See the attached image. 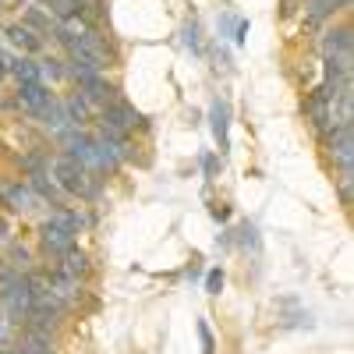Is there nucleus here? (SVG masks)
<instances>
[{
    "instance_id": "f257e3e1",
    "label": "nucleus",
    "mask_w": 354,
    "mask_h": 354,
    "mask_svg": "<svg viewBox=\"0 0 354 354\" xmlns=\"http://www.w3.org/2000/svg\"><path fill=\"white\" fill-rule=\"evenodd\" d=\"M46 174L57 181V188H61L64 195H71V198H85V202L100 198L103 177H100V174H88L82 163H75V160H68V156H50Z\"/></svg>"
},
{
    "instance_id": "f03ea898",
    "label": "nucleus",
    "mask_w": 354,
    "mask_h": 354,
    "mask_svg": "<svg viewBox=\"0 0 354 354\" xmlns=\"http://www.w3.org/2000/svg\"><path fill=\"white\" fill-rule=\"evenodd\" d=\"M0 205H8V209H15V213H36V209H43L39 195L28 188L25 181H18V177H0Z\"/></svg>"
},
{
    "instance_id": "7ed1b4c3",
    "label": "nucleus",
    "mask_w": 354,
    "mask_h": 354,
    "mask_svg": "<svg viewBox=\"0 0 354 354\" xmlns=\"http://www.w3.org/2000/svg\"><path fill=\"white\" fill-rule=\"evenodd\" d=\"M96 121H106V124H113V128H121V131H149V121L128 103V100H121L117 96L113 103H106V106H100V113H96Z\"/></svg>"
},
{
    "instance_id": "20e7f679",
    "label": "nucleus",
    "mask_w": 354,
    "mask_h": 354,
    "mask_svg": "<svg viewBox=\"0 0 354 354\" xmlns=\"http://www.w3.org/2000/svg\"><path fill=\"white\" fill-rule=\"evenodd\" d=\"M75 241H78V234H71V230L61 227V223H53L50 216L39 223V252H43L46 259H61Z\"/></svg>"
},
{
    "instance_id": "39448f33",
    "label": "nucleus",
    "mask_w": 354,
    "mask_h": 354,
    "mask_svg": "<svg viewBox=\"0 0 354 354\" xmlns=\"http://www.w3.org/2000/svg\"><path fill=\"white\" fill-rule=\"evenodd\" d=\"M53 100H57V96L50 93V85H46V82H28V85H18V93H15L11 106H18V110L28 113V117H39Z\"/></svg>"
},
{
    "instance_id": "423d86ee",
    "label": "nucleus",
    "mask_w": 354,
    "mask_h": 354,
    "mask_svg": "<svg viewBox=\"0 0 354 354\" xmlns=\"http://www.w3.org/2000/svg\"><path fill=\"white\" fill-rule=\"evenodd\" d=\"M4 39H8L15 50H21L25 57H36V53L46 50V36L32 32V28H28L25 21H11V25L4 28Z\"/></svg>"
},
{
    "instance_id": "0eeeda50",
    "label": "nucleus",
    "mask_w": 354,
    "mask_h": 354,
    "mask_svg": "<svg viewBox=\"0 0 354 354\" xmlns=\"http://www.w3.org/2000/svg\"><path fill=\"white\" fill-rule=\"evenodd\" d=\"M351 25H330L319 39V53L322 57H351Z\"/></svg>"
},
{
    "instance_id": "6e6552de",
    "label": "nucleus",
    "mask_w": 354,
    "mask_h": 354,
    "mask_svg": "<svg viewBox=\"0 0 354 354\" xmlns=\"http://www.w3.org/2000/svg\"><path fill=\"white\" fill-rule=\"evenodd\" d=\"M25 185L32 188L36 195H39V202H43V205L50 202L53 209H57V205H64V198H68V195H64L61 188H57V181H53V177H50L46 170H36V174H28V177H25Z\"/></svg>"
},
{
    "instance_id": "1a4fd4ad",
    "label": "nucleus",
    "mask_w": 354,
    "mask_h": 354,
    "mask_svg": "<svg viewBox=\"0 0 354 354\" xmlns=\"http://www.w3.org/2000/svg\"><path fill=\"white\" fill-rule=\"evenodd\" d=\"M351 0H305V25L319 28L326 18H333L337 11H347Z\"/></svg>"
},
{
    "instance_id": "9d476101",
    "label": "nucleus",
    "mask_w": 354,
    "mask_h": 354,
    "mask_svg": "<svg viewBox=\"0 0 354 354\" xmlns=\"http://www.w3.org/2000/svg\"><path fill=\"white\" fill-rule=\"evenodd\" d=\"M78 96H82L88 106H106V103L117 100V88L106 82V75H100V78H93V82L78 85Z\"/></svg>"
},
{
    "instance_id": "9b49d317",
    "label": "nucleus",
    "mask_w": 354,
    "mask_h": 354,
    "mask_svg": "<svg viewBox=\"0 0 354 354\" xmlns=\"http://www.w3.org/2000/svg\"><path fill=\"white\" fill-rule=\"evenodd\" d=\"M113 170H121V156L106 138L93 135V174H113Z\"/></svg>"
},
{
    "instance_id": "f8f14e48",
    "label": "nucleus",
    "mask_w": 354,
    "mask_h": 354,
    "mask_svg": "<svg viewBox=\"0 0 354 354\" xmlns=\"http://www.w3.org/2000/svg\"><path fill=\"white\" fill-rule=\"evenodd\" d=\"M209 128H213V138H216V145H220V153H227L230 149V142H227V128H230V106H227V100H213V106H209Z\"/></svg>"
},
{
    "instance_id": "ddd939ff",
    "label": "nucleus",
    "mask_w": 354,
    "mask_h": 354,
    "mask_svg": "<svg viewBox=\"0 0 354 354\" xmlns=\"http://www.w3.org/2000/svg\"><path fill=\"white\" fill-rule=\"evenodd\" d=\"M61 270L68 273V277H75V280H85L88 273H93V262H88V252L85 248H78V241L61 255Z\"/></svg>"
},
{
    "instance_id": "4468645a",
    "label": "nucleus",
    "mask_w": 354,
    "mask_h": 354,
    "mask_svg": "<svg viewBox=\"0 0 354 354\" xmlns=\"http://www.w3.org/2000/svg\"><path fill=\"white\" fill-rule=\"evenodd\" d=\"M36 121L50 131V138H53V135H61V131H68V128H75V124L68 121V110H64V103H61V100H53V103L36 117Z\"/></svg>"
},
{
    "instance_id": "2eb2a0df",
    "label": "nucleus",
    "mask_w": 354,
    "mask_h": 354,
    "mask_svg": "<svg viewBox=\"0 0 354 354\" xmlns=\"http://www.w3.org/2000/svg\"><path fill=\"white\" fill-rule=\"evenodd\" d=\"M11 78L18 85H28V82H43V64L36 61V57H15V64H11Z\"/></svg>"
},
{
    "instance_id": "dca6fc26",
    "label": "nucleus",
    "mask_w": 354,
    "mask_h": 354,
    "mask_svg": "<svg viewBox=\"0 0 354 354\" xmlns=\"http://www.w3.org/2000/svg\"><path fill=\"white\" fill-rule=\"evenodd\" d=\"M64 103V110H68V121L75 124V128H85L88 121H93V106H88L78 93H71L68 100H61Z\"/></svg>"
},
{
    "instance_id": "f3484780",
    "label": "nucleus",
    "mask_w": 354,
    "mask_h": 354,
    "mask_svg": "<svg viewBox=\"0 0 354 354\" xmlns=\"http://www.w3.org/2000/svg\"><path fill=\"white\" fill-rule=\"evenodd\" d=\"M21 21H25L28 28H32V32H39V36H50V28L57 25V21H53L39 4H28V8H25V15H21Z\"/></svg>"
},
{
    "instance_id": "a211bd4d",
    "label": "nucleus",
    "mask_w": 354,
    "mask_h": 354,
    "mask_svg": "<svg viewBox=\"0 0 354 354\" xmlns=\"http://www.w3.org/2000/svg\"><path fill=\"white\" fill-rule=\"evenodd\" d=\"M43 82H64L68 78V61H61V57H43Z\"/></svg>"
},
{
    "instance_id": "6ab92c4d",
    "label": "nucleus",
    "mask_w": 354,
    "mask_h": 354,
    "mask_svg": "<svg viewBox=\"0 0 354 354\" xmlns=\"http://www.w3.org/2000/svg\"><path fill=\"white\" fill-rule=\"evenodd\" d=\"M15 163H18L25 174H36V170H46V167H50V156H46V153H21Z\"/></svg>"
},
{
    "instance_id": "aec40b11",
    "label": "nucleus",
    "mask_w": 354,
    "mask_h": 354,
    "mask_svg": "<svg viewBox=\"0 0 354 354\" xmlns=\"http://www.w3.org/2000/svg\"><path fill=\"white\" fill-rule=\"evenodd\" d=\"M181 39H185V46H188L192 53H202V32H198V21H195V18H188V21H185Z\"/></svg>"
},
{
    "instance_id": "412c9836",
    "label": "nucleus",
    "mask_w": 354,
    "mask_h": 354,
    "mask_svg": "<svg viewBox=\"0 0 354 354\" xmlns=\"http://www.w3.org/2000/svg\"><path fill=\"white\" fill-rule=\"evenodd\" d=\"M8 262L15 266V270H28V266H32V255H28V248L25 245H8Z\"/></svg>"
},
{
    "instance_id": "4be33fe9",
    "label": "nucleus",
    "mask_w": 354,
    "mask_h": 354,
    "mask_svg": "<svg viewBox=\"0 0 354 354\" xmlns=\"http://www.w3.org/2000/svg\"><path fill=\"white\" fill-rule=\"evenodd\" d=\"M234 234H238L234 241H238L241 248H252V252H259V230H255V223H241V230H234Z\"/></svg>"
},
{
    "instance_id": "5701e85b",
    "label": "nucleus",
    "mask_w": 354,
    "mask_h": 354,
    "mask_svg": "<svg viewBox=\"0 0 354 354\" xmlns=\"http://www.w3.org/2000/svg\"><path fill=\"white\" fill-rule=\"evenodd\" d=\"M198 167H202V174H205V181H213V177L223 170V160H220L216 153H202V156H198Z\"/></svg>"
},
{
    "instance_id": "b1692460",
    "label": "nucleus",
    "mask_w": 354,
    "mask_h": 354,
    "mask_svg": "<svg viewBox=\"0 0 354 354\" xmlns=\"http://www.w3.org/2000/svg\"><path fill=\"white\" fill-rule=\"evenodd\" d=\"M198 340H202V354H213L216 344H213V333H209V322L198 319Z\"/></svg>"
},
{
    "instance_id": "393cba45",
    "label": "nucleus",
    "mask_w": 354,
    "mask_h": 354,
    "mask_svg": "<svg viewBox=\"0 0 354 354\" xmlns=\"http://www.w3.org/2000/svg\"><path fill=\"white\" fill-rule=\"evenodd\" d=\"M241 15H234V11H223L220 15V39H230L234 36V25H238Z\"/></svg>"
},
{
    "instance_id": "a878e982",
    "label": "nucleus",
    "mask_w": 354,
    "mask_h": 354,
    "mask_svg": "<svg viewBox=\"0 0 354 354\" xmlns=\"http://www.w3.org/2000/svg\"><path fill=\"white\" fill-rule=\"evenodd\" d=\"M205 290H209V294L223 290V270H209V273H205Z\"/></svg>"
},
{
    "instance_id": "bb28decb",
    "label": "nucleus",
    "mask_w": 354,
    "mask_h": 354,
    "mask_svg": "<svg viewBox=\"0 0 354 354\" xmlns=\"http://www.w3.org/2000/svg\"><path fill=\"white\" fill-rule=\"evenodd\" d=\"M248 28H252V25H248V18H238V25H234V36H230V39H234V46H245Z\"/></svg>"
},
{
    "instance_id": "cd10ccee",
    "label": "nucleus",
    "mask_w": 354,
    "mask_h": 354,
    "mask_svg": "<svg viewBox=\"0 0 354 354\" xmlns=\"http://www.w3.org/2000/svg\"><path fill=\"white\" fill-rule=\"evenodd\" d=\"M209 216H213L216 223H227V220H230V205H227V202H213V205H209Z\"/></svg>"
},
{
    "instance_id": "c85d7f7f",
    "label": "nucleus",
    "mask_w": 354,
    "mask_h": 354,
    "mask_svg": "<svg viewBox=\"0 0 354 354\" xmlns=\"http://www.w3.org/2000/svg\"><path fill=\"white\" fill-rule=\"evenodd\" d=\"M351 195H354V181H340V202L351 205Z\"/></svg>"
},
{
    "instance_id": "c756f323",
    "label": "nucleus",
    "mask_w": 354,
    "mask_h": 354,
    "mask_svg": "<svg viewBox=\"0 0 354 354\" xmlns=\"http://www.w3.org/2000/svg\"><path fill=\"white\" fill-rule=\"evenodd\" d=\"M11 241V223H8V216H0V245H8Z\"/></svg>"
},
{
    "instance_id": "7c9ffc66",
    "label": "nucleus",
    "mask_w": 354,
    "mask_h": 354,
    "mask_svg": "<svg viewBox=\"0 0 354 354\" xmlns=\"http://www.w3.org/2000/svg\"><path fill=\"white\" fill-rule=\"evenodd\" d=\"M8 337H11V322L0 319V344H8Z\"/></svg>"
},
{
    "instance_id": "2f4dec72",
    "label": "nucleus",
    "mask_w": 354,
    "mask_h": 354,
    "mask_svg": "<svg viewBox=\"0 0 354 354\" xmlns=\"http://www.w3.org/2000/svg\"><path fill=\"white\" fill-rule=\"evenodd\" d=\"M280 15H290V0H283V8H280Z\"/></svg>"
},
{
    "instance_id": "473e14b6",
    "label": "nucleus",
    "mask_w": 354,
    "mask_h": 354,
    "mask_svg": "<svg viewBox=\"0 0 354 354\" xmlns=\"http://www.w3.org/2000/svg\"><path fill=\"white\" fill-rule=\"evenodd\" d=\"M46 354H53V351H46Z\"/></svg>"
}]
</instances>
